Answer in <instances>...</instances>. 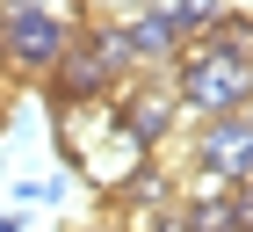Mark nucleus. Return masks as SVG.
I'll list each match as a JSON object with an SVG mask.
<instances>
[{"label": "nucleus", "instance_id": "1a4fd4ad", "mask_svg": "<svg viewBox=\"0 0 253 232\" xmlns=\"http://www.w3.org/2000/svg\"><path fill=\"white\" fill-rule=\"evenodd\" d=\"M232 211H239V232H253V181H239V189H232Z\"/></svg>", "mask_w": 253, "mask_h": 232}, {"label": "nucleus", "instance_id": "f03ea898", "mask_svg": "<svg viewBox=\"0 0 253 232\" xmlns=\"http://www.w3.org/2000/svg\"><path fill=\"white\" fill-rule=\"evenodd\" d=\"M73 29L80 22H58L43 7H15L0 15V51H7V80H51L58 58L73 51Z\"/></svg>", "mask_w": 253, "mask_h": 232}, {"label": "nucleus", "instance_id": "ddd939ff", "mask_svg": "<svg viewBox=\"0 0 253 232\" xmlns=\"http://www.w3.org/2000/svg\"><path fill=\"white\" fill-rule=\"evenodd\" d=\"M0 131H7V109H0Z\"/></svg>", "mask_w": 253, "mask_h": 232}, {"label": "nucleus", "instance_id": "9b49d317", "mask_svg": "<svg viewBox=\"0 0 253 232\" xmlns=\"http://www.w3.org/2000/svg\"><path fill=\"white\" fill-rule=\"evenodd\" d=\"M7 87H15V80H7V51H0V95H7Z\"/></svg>", "mask_w": 253, "mask_h": 232}, {"label": "nucleus", "instance_id": "9d476101", "mask_svg": "<svg viewBox=\"0 0 253 232\" xmlns=\"http://www.w3.org/2000/svg\"><path fill=\"white\" fill-rule=\"evenodd\" d=\"M0 232H29V218H22V211H0Z\"/></svg>", "mask_w": 253, "mask_h": 232}, {"label": "nucleus", "instance_id": "7ed1b4c3", "mask_svg": "<svg viewBox=\"0 0 253 232\" xmlns=\"http://www.w3.org/2000/svg\"><path fill=\"white\" fill-rule=\"evenodd\" d=\"M188 167L210 174V181H224V189L253 181V109L203 116V123H195V138H188Z\"/></svg>", "mask_w": 253, "mask_h": 232}, {"label": "nucleus", "instance_id": "39448f33", "mask_svg": "<svg viewBox=\"0 0 253 232\" xmlns=\"http://www.w3.org/2000/svg\"><path fill=\"white\" fill-rule=\"evenodd\" d=\"M123 51H130V73H174L181 65V29L167 22V7L123 15Z\"/></svg>", "mask_w": 253, "mask_h": 232}, {"label": "nucleus", "instance_id": "6e6552de", "mask_svg": "<svg viewBox=\"0 0 253 232\" xmlns=\"http://www.w3.org/2000/svg\"><path fill=\"white\" fill-rule=\"evenodd\" d=\"M217 15H224V0H167V22L181 29V44H203L217 29Z\"/></svg>", "mask_w": 253, "mask_h": 232}, {"label": "nucleus", "instance_id": "0eeeda50", "mask_svg": "<svg viewBox=\"0 0 253 232\" xmlns=\"http://www.w3.org/2000/svg\"><path fill=\"white\" fill-rule=\"evenodd\" d=\"M145 160H152V153H137V138H130V131H123V123H116V131L101 138L94 153L80 160V174H87V181H94L101 196H123V181H130V174L145 167Z\"/></svg>", "mask_w": 253, "mask_h": 232}, {"label": "nucleus", "instance_id": "f8f14e48", "mask_svg": "<svg viewBox=\"0 0 253 232\" xmlns=\"http://www.w3.org/2000/svg\"><path fill=\"white\" fill-rule=\"evenodd\" d=\"M80 232H123V225H80Z\"/></svg>", "mask_w": 253, "mask_h": 232}, {"label": "nucleus", "instance_id": "f257e3e1", "mask_svg": "<svg viewBox=\"0 0 253 232\" xmlns=\"http://www.w3.org/2000/svg\"><path fill=\"white\" fill-rule=\"evenodd\" d=\"M167 80H174L181 109H188L195 123H203V116L253 109V65H246V58H217L210 44H181V65Z\"/></svg>", "mask_w": 253, "mask_h": 232}, {"label": "nucleus", "instance_id": "423d86ee", "mask_svg": "<svg viewBox=\"0 0 253 232\" xmlns=\"http://www.w3.org/2000/svg\"><path fill=\"white\" fill-rule=\"evenodd\" d=\"M116 123H123V116H116V102H80V109H58V131H51V145H58V153L80 167V160L94 153V145L116 131Z\"/></svg>", "mask_w": 253, "mask_h": 232}, {"label": "nucleus", "instance_id": "20e7f679", "mask_svg": "<svg viewBox=\"0 0 253 232\" xmlns=\"http://www.w3.org/2000/svg\"><path fill=\"white\" fill-rule=\"evenodd\" d=\"M116 116H123V131L137 138V153H152V160H159V145L188 123V109H181V95H174L167 73H137L130 87L116 95Z\"/></svg>", "mask_w": 253, "mask_h": 232}]
</instances>
